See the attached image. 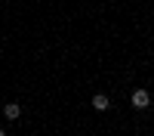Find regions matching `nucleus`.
<instances>
[{"label":"nucleus","mask_w":154,"mask_h":136,"mask_svg":"<svg viewBox=\"0 0 154 136\" xmlns=\"http://www.w3.org/2000/svg\"><path fill=\"white\" fill-rule=\"evenodd\" d=\"M130 102H133V108H148V105H151V93H148V90H133Z\"/></svg>","instance_id":"f257e3e1"},{"label":"nucleus","mask_w":154,"mask_h":136,"mask_svg":"<svg viewBox=\"0 0 154 136\" xmlns=\"http://www.w3.org/2000/svg\"><path fill=\"white\" fill-rule=\"evenodd\" d=\"M3 115H6L9 121H19V118H22V105H19V102H9V105L3 108Z\"/></svg>","instance_id":"7ed1b4c3"},{"label":"nucleus","mask_w":154,"mask_h":136,"mask_svg":"<svg viewBox=\"0 0 154 136\" xmlns=\"http://www.w3.org/2000/svg\"><path fill=\"white\" fill-rule=\"evenodd\" d=\"M108 105H111V99H108L105 93H96V96H93V108H96V111H105Z\"/></svg>","instance_id":"f03ea898"},{"label":"nucleus","mask_w":154,"mask_h":136,"mask_svg":"<svg viewBox=\"0 0 154 136\" xmlns=\"http://www.w3.org/2000/svg\"><path fill=\"white\" fill-rule=\"evenodd\" d=\"M0 136H6V133H3V127H0Z\"/></svg>","instance_id":"20e7f679"}]
</instances>
